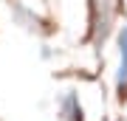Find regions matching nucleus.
I'll return each mask as SVG.
<instances>
[{
	"mask_svg": "<svg viewBox=\"0 0 127 121\" xmlns=\"http://www.w3.org/2000/svg\"><path fill=\"white\" fill-rule=\"evenodd\" d=\"M119 48H122V65H119V87H124L127 82V28H122V34H119Z\"/></svg>",
	"mask_w": 127,
	"mask_h": 121,
	"instance_id": "nucleus-1",
	"label": "nucleus"
},
{
	"mask_svg": "<svg viewBox=\"0 0 127 121\" xmlns=\"http://www.w3.org/2000/svg\"><path fill=\"white\" fill-rule=\"evenodd\" d=\"M65 121H82V110L76 104V96H68L65 99Z\"/></svg>",
	"mask_w": 127,
	"mask_h": 121,
	"instance_id": "nucleus-2",
	"label": "nucleus"
}]
</instances>
